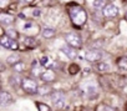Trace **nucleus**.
<instances>
[{
  "mask_svg": "<svg viewBox=\"0 0 127 111\" xmlns=\"http://www.w3.org/2000/svg\"><path fill=\"white\" fill-rule=\"evenodd\" d=\"M69 14H70V18H71L72 24H74L75 26H77V28H81V26L86 23V20H87V14H86V11H85L81 6H79V5L71 6V8L69 9Z\"/></svg>",
  "mask_w": 127,
  "mask_h": 111,
  "instance_id": "f257e3e1",
  "label": "nucleus"
},
{
  "mask_svg": "<svg viewBox=\"0 0 127 111\" xmlns=\"http://www.w3.org/2000/svg\"><path fill=\"white\" fill-rule=\"evenodd\" d=\"M21 87H23V90H24L26 94H30V95L36 94V92H37V89H39L37 82H36L35 80L30 79V77L23 79V81H21Z\"/></svg>",
  "mask_w": 127,
  "mask_h": 111,
  "instance_id": "f03ea898",
  "label": "nucleus"
},
{
  "mask_svg": "<svg viewBox=\"0 0 127 111\" xmlns=\"http://www.w3.org/2000/svg\"><path fill=\"white\" fill-rule=\"evenodd\" d=\"M0 45L5 49H9V50H18L19 49V44L15 39H11L10 36L8 35H1L0 36Z\"/></svg>",
  "mask_w": 127,
  "mask_h": 111,
  "instance_id": "7ed1b4c3",
  "label": "nucleus"
},
{
  "mask_svg": "<svg viewBox=\"0 0 127 111\" xmlns=\"http://www.w3.org/2000/svg\"><path fill=\"white\" fill-rule=\"evenodd\" d=\"M51 101L56 109H62L65 106V94L62 91H54L51 92Z\"/></svg>",
  "mask_w": 127,
  "mask_h": 111,
  "instance_id": "20e7f679",
  "label": "nucleus"
},
{
  "mask_svg": "<svg viewBox=\"0 0 127 111\" xmlns=\"http://www.w3.org/2000/svg\"><path fill=\"white\" fill-rule=\"evenodd\" d=\"M65 40H66V42H67L70 46H72V47H75V49H80V47L82 46V40H81L80 35H77V34H75V33H69V34H66V35H65Z\"/></svg>",
  "mask_w": 127,
  "mask_h": 111,
  "instance_id": "39448f33",
  "label": "nucleus"
},
{
  "mask_svg": "<svg viewBox=\"0 0 127 111\" xmlns=\"http://www.w3.org/2000/svg\"><path fill=\"white\" fill-rule=\"evenodd\" d=\"M102 14L105 18L107 19H113L118 15V9L116 5L113 4H106L103 8H102Z\"/></svg>",
  "mask_w": 127,
  "mask_h": 111,
  "instance_id": "423d86ee",
  "label": "nucleus"
},
{
  "mask_svg": "<svg viewBox=\"0 0 127 111\" xmlns=\"http://www.w3.org/2000/svg\"><path fill=\"white\" fill-rule=\"evenodd\" d=\"M102 59V52L100 50H89L85 54V60L90 63H97Z\"/></svg>",
  "mask_w": 127,
  "mask_h": 111,
  "instance_id": "0eeeda50",
  "label": "nucleus"
},
{
  "mask_svg": "<svg viewBox=\"0 0 127 111\" xmlns=\"http://www.w3.org/2000/svg\"><path fill=\"white\" fill-rule=\"evenodd\" d=\"M13 102V96L8 91L0 90V106H8Z\"/></svg>",
  "mask_w": 127,
  "mask_h": 111,
  "instance_id": "6e6552de",
  "label": "nucleus"
},
{
  "mask_svg": "<svg viewBox=\"0 0 127 111\" xmlns=\"http://www.w3.org/2000/svg\"><path fill=\"white\" fill-rule=\"evenodd\" d=\"M40 77H41V80L44 81V82H52V81H55V79H56V74L51 70V69H47V70H45L41 75H40Z\"/></svg>",
  "mask_w": 127,
  "mask_h": 111,
  "instance_id": "1a4fd4ad",
  "label": "nucleus"
},
{
  "mask_svg": "<svg viewBox=\"0 0 127 111\" xmlns=\"http://www.w3.org/2000/svg\"><path fill=\"white\" fill-rule=\"evenodd\" d=\"M61 51L65 54L69 59H75V58L77 56V51H76V49L72 47V46H71V47H67V46H66V47H62Z\"/></svg>",
  "mask_w": 127,
  "mask_h": 111,
  "instance_id": "9d476101",
  "label": "nucleus"
},
{
  "mask_svg": "<svg viewBox=\"0 0 127 111\" xmlns=\"http://www.w3.org/2000/svg\"><path fill=\"white\" fill-rule=\"evenodd\" d=\"M14 20H15L14 16H11L10 14H5V13L0 14V23L4 25H11L14 23Z\"/></svg>",
  "mask_w": 127,
  "mask_h": 111,
  "instance_id": "9b49d317",
  "label": "nucleus"
},
{
  "mask_svg": "<svg viewBox=\"0 0 127 111\" xmlns=\"http://www.w3.org/2000/svg\"><path fill=\"white\" fill-rule=\"evenodd\" d=\"M9 81H10V85H11L14 89H18V87L21 86V81H23V79H21L20 76H15V75H14V76L10 77Z\"/></svg>",
  "mask_w": 127,
  "mask_h": 111,
  "instance_id": "f8f14e48",
  "label": "nucleus"
},
{
  "mask_svg": "<svg viewBox=\"0 0 127 111\" xmlns=\"http://www.w3.org/2000/svg\"><path fill=\"white\" fill-rule=\"evenodd\" d=\"M117 66L122 71H127V56H121L117 60Z\"/></svg>",
  "mask_w": 127,
  "mask_h": 111,
  "instance_id": "ddd939ff",
  "label": "nucleus"
},
{
  "mask_svg": "<svg viewBox=\"0 0 127 111\" xmlns=\"http://www.w3.org/2000/svg\"><path fill=\"white\" fill-rule=\"evenodd\" d=\"M51 92H52V87L49 85H42V86H39V89H37V94H40V95H47Z\"/></svg>",
  "mask_w": 127,
  "mask_h": 111,
  "instance_id": "4468645a",
  "label": "nucleus"
},
{
  "mask_svg": "<svg viewBox=\"0 0 127 111\" xmlns=\"http://www.w3.org/2000/svg\"><path fill=\"white\" fill-rule=\"evenodd\" d=\"M95 68H96V70L100 71V73H106V71H108L110 65H108L107 63H100V61H97V64H96Z\"/></svg>",
  "mask_w": 127,
  "mask_h": 111,
  "instance_id": "2eb2a0df",
  "label": "nucleus"
},
{
  "mask_svg": "<svg viewBox=\"0 0 127 111\" xmlns=\"http://www.w3.org/2000/svg\"><path fill=\"white\" fill-rule=\"evenodd\" d=\"M54 35H55V30L51 28H45L42 30V36L45 39H51V37H54Z\"/></svg>",
  "mask_w": 127,
  "mask_h": 111,
  "instance_id": "dca6fc26",
  "label": "nucleus"
},
{
  "mask_svg": "<svg viewBox=\"0 0 127 111\" xmlns=\"http://www.w3.org/2000/svg\"><path fill=\"white\" fill-rule=\"evenodd\" d=\"M19 61H20V56L18 54H13V55H10V56L8 58V64H10V65H14V64L19 63Z\"/></svg>",
  "mask_w": 127,
  "mask_h": 111,
  "instance_id": "f3484780",
  "label": "nucleus"
},
{
  "mask_svg": "<svg viewBox=\"0 0 127 111\" xmlns=\"http://www.w3.org/2000/svg\"><path fill=\"white\" fill-rule=\"evenodd\" d=\"M13 69H14L15 73H23L25 70V64L21 63V61H19V63H16V64L13 65Z\"/></svg>",
  "mask_w": 127,
  "mask_h": 111,
  "instance_id": "a211bd4d",
  "label": "nucleus"
},
{
  "mask_svg": "<svg viewBox=\"0 0 127 111\" xmlns=\"http://www.w3.org/2000/svg\"><path fill=\"white\" fill-rule=\"evenodd\" d=\"M24 42H25V45H26L28 47H31V49L35 47V46L37 45V41H36L34 37H26Z\"/></svg>",
  "mask_w": 127,
  "mask_h": 111,
  "instance_id": "6ab92c4d",
  "label": "nucleus"
},
{
  "mask_svg": "<svg viewBox=\"0 0 127 111\" xmlns=\"http://www.w3.org/2000/svg\"><path fill=\"white\" fill-rule=\"evenodd\" d=\"M92 4H94L95 9H102L106 5V1H105V0H94Z\"/></svg>",
  "mask_w": 127,
  "mask_h": 111,
  "instance_id": "aec40b11",
  "label": "nucleus"
},
{
  "mask_svg": "<svg viewBox=\"0 0 127 111\" xmlns=\"http://www.w3.org/2000/svg\"><path fill=\"white\" fill-rule=\"evenodd\" d=\"M36 106H37L39 111H51V107H50V106H47L46 104H42V102H37V104H36Z\"/></svg>",
  "mask_w": 127,
  "mask_h": 111,
  "instance_id": "412c9836",
  "label": "nucleus"
},
{
  "mask_svg": "<svg viewBox=\"0 0 127 111\" xmlns=\"http://www.w3.org/2000/svg\"><path fill=\"white\" fill-rule=\"evenodd\" d=\"M79 70H80V66H79V65H76V64H72V65L69 68V73H70L71 75L77 74V73H79Z\"/></svg>",
  "mask_w": 127,
  "mask_h": 111,
  "instance_id": "4be33fe9",
  "label": "nucleus"
},
{
  "mask_svg": "<svg viewBox=\"0 0 127 111\" xmlns=\"http://www.w3.org/2000/svg\"><path fill=\"white\" fill-rule=\"evenodd\" d=\"M6 35H8V36H10L11 39H16V37H18V33H16L15 30H13V29H10V30H8V33H6Z\"/></svg>",
  "mask_w": 127,
  "mask_h": 111,
  "instance_id": "5701e85b",
  "label": "nucleus"
},
{
  "mask_svg": "<svg viewBox=\"0 0 127 111\" xmlns=\"http://www.w3.org/2000/svg\"><path fill=\"white\" fill-rule=\"evenodd\" d=\"M9 3V0H0V8H4Z\"/></svg>",
  "mask_w": 127,
  "mask_h": 111,
  "instance_id": "b1692460",
  "label": "nucleus"
},
{
  "mask_svg": "<svg viewBox=\"0 0 127 111\" xmlns=\"http://www.w3.org/2000/svg\"><path fill=\"white\" fill-rule=\"evenodd\" d=\"M47 63H49V59H47L46 56H44V58L41 59V64H42V65H45V64H47Z\"/></svg>",
  "mask_w": 127,
  "mask_h": 111,
  "instance_id": "393cba45",
  "label": "nucleus"
},
{
  "mask_svg": "<svg viewBox=\"0 0 127 111\" xmlns=\"http://www.w3.org/2000/svg\"><path fill=\"white\" fill-rule=\"evenodd\" d=\"M4 70H5V65L0 63V71H4Z\"/></svg>",
  "mask_w": 127,
  "mask_h": 111,
  "instance_id": "a878e982",
  "label": "nucleus"
},
{
  "mask_svg": "<svg viewBox=\"0 0 127 111\" xmlns=\"http://www.w3.org/2000/svg\"><path fill=\"white\" fill-rule=\"evenodd\" d=\"M20 1H24V3H31V1H34V0H20Z\"/></svg>",
  "mask_w": 127,
  "mask_h": 111,
  "instance_id": "bb28decb",
  "label": "nucleus"
},
{
  "mask_svg": "<svg viewBox=\"0 0 127 111\" xmlns=\"http://www.w3.org/2000/svg\"><path fill=\"white\" fill-rule=\"evenodd\" d=\"M0 90H1V81H0Z\"/></svg>",
  "mask_w": 127,
  "mask_h": 111,
  "instance_id": "cd10ccee",
  "label": "nucleus"
},
{
  "mask_svg": "<svg viewBox=\"0 0 127 111\" xmlns=\"http://www.w3.org/2000/svg\"><path fill=\"white\" fill-rule=\"evenodd\" d=\"M126 20H127V13H126Z\"/></svg>",
  "mask_w": 127,
  "mask_h": 111,
  "instance_id": "c85d7f7f",
  "label": "nucleus"
}]
</instances>
